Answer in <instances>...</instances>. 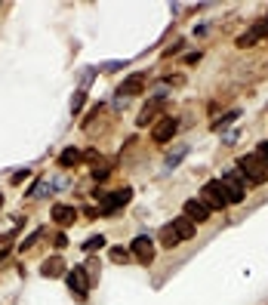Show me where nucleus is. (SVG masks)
<instances>
[{
  "label": "nucleus",
  "instance_id": "f8f14e48",
  "mask_svg": "<svg viewBox=\"0 0 268 305\" xmlns=\"http://www.w3.org/2000/svg\"><path fill=\"white\" fill-rule=\"evenodd\" d=\"M121 90H124L127 96H136V93H142V90H145V74H142V71L130 74V78L121 84Z\"/></svg>",
  "mask_w": 268,
  "mask_h": 305
},
{
  "label": "nucleus",
  "instance_id": "9d476101",
  "mask_svg": "<svg viewBox=\"0 0 268 305\" xmlns=\"http://www.w3.org/2000/svg\"><path fill=\"white\" fill-rule=\"evenodd\" d=\"M170 225H173V232H176L179 241H191V238H195V222H191L188 216H176Z\"/></svg>",
  "mask_w": 268,
  "mask_h": 305
},
{
  "label": "nucleus",
  "instance_id": "0eeeda50",
  "mask_svg": "<svg viewBox=\"0 0 268 305\" xmlns=\"http://www.w3.org/2000/svg\"><path fill=\"white\" fill-rule=\"evenodd\" d=\"M130 253L136 256V262H145V265H148V262H155V244H151V241H148L145 235L133 241V247H130Z\"/></svg>",
  "mask_w": 268,
  "mask_h": 305
},
{
  "label": "nucleus",
  "instance_id": "a878e982",
  "mask_svg": "<svg viewBox=\"0 0 268 305\" xmlns=\"http://www.w3.org/2000/svg\"><path fill=\"white\" fill-rule=\"evenodd\" d=\"M22 179H28V170H22V173H13V182H16V185H19Z\"/></svg>",
  "mask_w": 268,
  "mask_h": 305
},
{
  "label": "nucleus",
  "instance_id": "6e6552de",
  "mask_svg": "<svg viewBox=\"0 0 268 305\" xmlns=\"http://www.w3.org/2000/svg\"><path fill=\"white\" fill-rule=\"evenodd\" d=\"M182 216H188L191 222L198 225V222H207V219H210V210H207L204 201H185V213H182Z\"/></svg>",
  "mask_w": 268,
  "mask_h": 305
},
{
  "label": "nucleus",
  "instance_id": "412c9836",
  "mask_svg": "<svg viewBox=\"0 0 268 305\" xmlns=\"http://www.w3.org/2000/svg\"><path fill=\"white\" fill-rule=\"evenodd\" d=\"M256 155H259V161L265 164V170H268V142H262L259 148H256Z\"/></svg>",
  "mask_w": 268,
  "mask_h": 305
},
{
  "label": "nucleus",
  "instance_id": "423d86ee",
  "mask_svg": "<svg viewBox=\"0 0 268 305\" xmlns=\"http://www.w3.org/2000/svg\"><path fill=\"white\" fill-rule=\"evenodd\" d=\"M176 130H179V121H176V118H170V114H167V118H161V124L155 127V133H151V139H155L158 145H164V142H170V139L176 136Z\"/></svg>",
  "mask_w": 268,
  "mask_h": 305
},
{
  "label": "nucleus",
  "instance_id": "1a4fd4ad",
  "mask_svg": "<svg viewBox=\"0 0 268 305\" xmlns=\"http://www.w3.org/2000/svg\"><path fill=\"white\" fill-rule=\"evenodd\" d=\"M41 275L44 278H62V275H68V265H65L62 256H53V259H47L41 265Z\"/></svg>",
  "mask_w": 268,
  "mask_h": 305
},
{
  "label": "nucleus",
  "instance_id": "20e7f679",
  "mask_svg": "<svg viewBox=\"0 0 268 305\" xmlns=\"http://www.w3.org/2000/svg\"><path fill=\"white\" fill-rule=\"evenodd\" d=\"M201 201L207 204V210H210V213H213V210H225V207H228V198H225V192H222V182H219V179H213V182H207V185H204Z\"/></svg>",
  "mask_w": 268,
  "mask_h": 305
},
{
  "label": "nucleus",
  "instance_id": "9b49d317",
  "mask_svg": "<svg viewBox=\"0 0 268 305\" xmlns=\"http://www.w3.org/2000/svg\"><path fill=\"white\" fill-rule=\"evenodd\" d=\"M74 219H78V213H74L71 207H65V204H56V207H53V222H56V225L68 228Z\"/></svg>",
  "mask_w": 268,
  "mask_h": 305
},
{
  "label": "nucleus",
  "instance_id": "39448f33",
  "mask_svg": "<svg viewBox=\"0 0 268 305\" xmlns=\"http://www.w3.org/2000/svg\"><path fill=\"white\" fill-rule=\"evenodd\" d=\"M65 278H68V287H71L74 293H78V299H87V290L93 287V284H90V275H87V269H71Z\"/></svg>",
  "mask_w": 268,
  "mask_h": 305
},
{
  "label": "nucleus",
  "instance_id": "f257e3e1",
  "mask_svg": "<svg viewBox=\"0 0 268 305\" xmlns=\"http://www.w3.org/2000/svg\"><path fill=\"white\" fill-rule=\"evenodd\" d=\"M133 201V188H118V192H99V216H114L121 207H127Z\"/></svg>",
  "mask_w": 268,
  "mask_h": 305
},
{
  "label": "nucleus",
  "instance_id": "4468645a",
  "mask_svg": "<svg viewBox=\"0 0 268 305\" xmlns=\"http://www.w3.org/2000/svg\"><path fill=\"white\" fill-rule=\"evenodd\" d=\"M158 238H161V244H164L167 250H173V247L179 244V238H176V232H173V225H164V228H161V235H158Z\"/></svg>",
  "mask_w": 268,
  "mask_h": 305
},
{
  "label": "nucleus",
  "instance_id": "7ed1b4c3",
  "mask_svg": "<svg viewBox=\"0 0 268 305\" xmlns=\"http://www.w3.org/2000/svg\"><path fill=\"white\" fill-rule=\"evenodd\" d=\"M238 170H241V176H244L247 182H253V185H262V182L268 179V170H265V164L259 161L256 151H253V155H244V158L238 161Z\"/></svg>",
  "mask_w": 268,
  "mask_h": 305
},
{
  "label": "nucleus",
  "instance_id": "b1692460",
  "mask_svg": "<svg viewBox=\"0 0 268 305\" xmlns=\"http://www.w3.org/2000/svg\"><path fill=\"white\" fill-rule=\"evenodd\" d=\"M10 247H13L10 241H0V259H7V253H10Z\"/></svg>",
  "mask_w": 268,
  "mask_h": 305
},
{
  "label": "nucleus",
  "instance_id": "f03ea898",
  "mask_svg": "<svg viewBox=\"0 0 268 305\" xmlns=\"http://www.w3.org/2000/svg\"><path fill=\"white\" fill-rule=\"evenodd\" d=\"M219 182H222V192H225L228 204H241L247 198V179L241 176V170H228L225 179H219Z\"/></svg>",
  "mask_w": 268,
  "mask_h": 305
},
{
  "label": "nucleus",
  "instance_id": "f3484780",
  "mask_svg": "<svg viewBox=\"0 0 268 305\" xmlns=\"http://www.w3.org/2000/svg\"><path fill=\"white\" fill-rule=\"evenodd\" d=\"M256 41H259V34H256V31L250 28V31H244V34L238 37V47H253Z\"/></svg>",
  "mask_w": 268,
  "mask_h": 305
},
{
  "label": "nucleus",
  "instance_id": "5701e85b",
  "mask_svg": "<svg viewBox=\"0 0 268 305\" xmlns=\"http://www.w3.org/2000/svg\"><path fill=\"white\" fill-rule=\"evenodd\" d=\"M182 47H185V41H176V44H173V47H170V50H167V53H164V56H176V53H179V50H182Z\"/></svg>",
  "mask_w": 268,
  "mask_h": 305
},
{
  "label": "nucleus",
  "instance_id": "a211bd4d",
  "mask_svg": "<svg viewBox=\"0 0 268 305\" xmlns=\"http://www.w3.org/2000/svg\"><path fill=\"white\" fill-rule=\"evenodd\" d=\"M84 102H87V90H78V93H74V99H71V114H78L84 108Z\"/></svg>",
  "mask_w": 268,
  "mask_h": 305
},
{
  "label": "nucleus",
  "instance_id": "2eb2a0df",
  "mask_svg": "<svg viewBox=\"0 0 268 305\" xmlns=\"http://www.w3.org/2000/svg\"><path fill=\"white\" fill-rule=\"evenodd\" d=\"M238 118H241V111H238V108H235V111H228V114H222V118H219V121H213V130L219 133V130H225L228 124H235Z\"/></svg>",
  "mask_w": 268,
  "mask_h": 305
},
{
  "label": "nucleus",
  "instance_id": "ddd939ff",
  "mask_svg": "<svg viewBox=\"0 0 268 305\" xmlns=\"http://www.w3.org/2000/svg\"><path fill=\"white\" fill-rule=\"evenodd\" d=\"M81 164V151L78 148H65L62 155H59V167L62 170H71V167H78Z\"/></svg>",
  "mask_w": 268,
  "mask_h": 305
},
{
  "label": "nucleus",
  "instance_id": "393cba45",
  "mask_svg": "<svg viewBox=\"0 0 268 305\" xmlns=\"http://www.w3.org/2000/svg\"><path fill=\"white\" fill-rule=\"evenodd\" d=\"M195 62H201V53H188L185 56V65H195Z\"/></svg>",
  "mask_w": 268,
  "mask_h": 305
},
{
  "label": "nucleus",
  "instance_id": "4be33fe9",
  "mask_svg": "<svg viewBox=\"0 0 268 305\" xmlns=\"http://www.w3.org/2000/svg\"><path fill=\"white\" fill-rule=\"evenodd\" d=\"M53 244H56V250H62V247L68 244V238H65V232H59V235H53Z\"/></svg>",
  "mask_w": 268,
  "mask_h": 305
},
{
  "label": "nucleus",
  "instance_id": "bb28decb",
  "mask_svg": "<svg viewBox=\"0 0 268 305\" xmlns=\"http://www.w3.org/2000/svg\"><path fill=\"white\" fill-rule=\"evenodd\" d=\"M0 207H4V195H0Z\"/></svg>",
  "mask_w": 268,
  "mask_h": 305
},
{
  "label": "nucleus",
  "instance_id": "dca6fc26",
  "mask_svg": "<svg viewBox=\"0 0 268 305\" xmlns=\"http://www.w3.org/2000/svg\"><path fill=\"white\" fill-rule=\"evenodd\" d=\"M185 155H188V148H185V145H179V148H173V155L167 158V167H170V170H173V167H179V161H182Z\"/></svg>",
  "mask_w": 268,
  "mask_h": 305
},
{
  "label": "nucleus",
  "instance_id": "6ab92c4d",
  "mask_svg": "<svg viewBox=\"0 0 268 305\" xmlns=\"http://www.w3.org/2000/svg\"><path fill=\"white\" fill-rule=\"evenodd\" d=\"M102 247H105V238H102V235H96V238H90V241L84 244V250H87V253H93V250H102Z\"/></svg>",
  "mask_w": 268,
  "mask_h": 305
},
{
  "label": "nucleus",
  "instance_id": "aec40b11",
  "mask_svg": "<svg viewBox=\"0 0 268 305\" xmlns=\"http://www.w3.org/2000/svg\"><path fill=\"white\" fill-rule=\"evenodd\" d=\"M111 259H114V262H127V259H130V250H124V247H111Z\"/></svg>",
  "mask_w": 268,
  "mask_h": 305
}]
</instances>
